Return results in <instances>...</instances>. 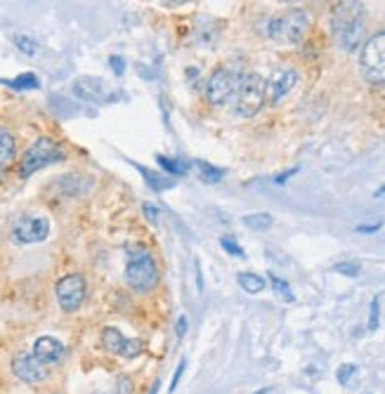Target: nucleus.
Segmentation results:
<instances>
[{
  "instance_id": "f257e3e1",
  "label": "nucleus",
  "mask_w": 385,
  "mask_h": 394,
  "mask_svg": "<svg viewBox=\"0 0 385 394\" xmlns=\"http://www.w3.org/2000/svg\"><path fill=\"white\" fill-rule=\"evenodd\" d=\"M364 3H355V0H343L333 7L331 12V33L333 41L340 50L352 52L359 48V43L364 38Z\"/></svg>"
},
{
  "instance_id": "f03ea898",
  "label": "nucleus",
  "mask_w": 385,
  "mask_h": 394,
  "mask_svg": "<svg viewBox=\"0 0 385 394\" xmlns=\"http://www.w3.org/2000/svg\"><path fill=\"white\" fill-rule=\"evenodd\" d=\"M125 281L132 291L149 293L158 285V265L145 245H132L125 262Z\"/></svg>"
},
{
  "instance_id": "7ed1b4c3",
  "label": "nucleus",
  "mask_w": 385,
  "mask_h": 394,
  "mask_svg": "<svg viewBox=\"0 0 385 394\" xmlns=\"http://www.w3.org/2000/svg\"><path fill=\"white\" fill-rule=\"evenodd\" d=\"M309 31V14L305 10H289V12L279 14L269 21L267 33L272 41L286 43V45H296L307 35Z\"/></svg>"
},
{
  "instance_id": "20e7f679",
  "label": "nucleus",
  "mask_w": 385,
  "mask_h": 394,
  "mask_svg": "<svg viewBox=\"0 0 385 394\" xmlns=\"http://www.w3.org/2000/svg\"><path fill=\"white\" fill-rule=\"evenodd\" d=\"M64 161V149L57 142H52L50 137H38L21 156L19 172L21 177H31L38 170L48 168L52 163H62Z\"/></svg>"
},
{
  "instance_id": "39448f33",
  "label": "nucleus",
  "mask_w": 385,
  "mask_h": 394,
  "mask_svg": "<svg viewBox=\"0 0 385 394\" xmlns=\"http://www.w3.org/2000/svg\"><path fill=\"white\" fill-rule=\"evenodd\" d=\"M265 99H267V81L258 74H248L241 78V85L236 90L234 111L241 118H253L265 106Z\"/></svg>"
},
{
  "instance_id": "423d86ee",
  "label": "nucleus",
  "mask_w": 385,
  "mask_h": 394,
  "mask_svg": "<svg viewBox=\"0 0 385 394\" xmlns=\"http://www.w3.org/2000/svg\"><path fill=\"white\" fill-rule=\"evenodd\" d=\"M359 68L369 83L385 85V31L371 35L362 48L359 55Z\"/></svg>"
},
{
  "instance_id": "0eeeda50",
  "label": "nucleus",
  "mask_w": 385,
  "mask_h": 394,
  "mask_svg": "<svg viewBox=\"0 0 385 394\" xmlns=\"http://www.w3.org/2000/svg\"><path fill=\"white\" fill-rule=\"evenodd\" d=\"M241 78H243V76H241L236 68H218V71L211 76V81H208V85H206L208 102L215 104V106L227 104L232 97H236Z\"/></svg>"
},
{
  "instance_id": "6e6552de",
  "label": "nucleus",
  "mask_w": 385,
  "mask_h": 394,
  "mask_svg": "<svg viewBox=\"0 0 385 394\" xmlns=\"http://www.w3.org/2000/svg\"><path fill=\"white\" fill-rule=\"evenodd\" d=\"M57 302L64 312H76L81 309L83 302H85V295H88V283L81 274H66L64 279L57 281Z\"/></svg>"
},
{
  "instance_id": "1a4fd4ad",
  "label": "nucleus",
  "mask_w": 385,
  "mask_h": 394,
  "mask_svg": "<svg viewBox=\"0 0 385 394\" xmlns=\"http://www.w3.org/2000/svg\"><path fill=\"white\" fill-rule=\"evenodd\" d=\"M50 236V220L38 218V215H26L21 218L12 229V238L21 245L28 243H41Z\"/></svg>"
},
{
  "instance_id": "9d476101",
  "label": "nucleus",
  "mask_w": 385,
  "mask_h": 394,
  "mask_svg": "<svg viewBox=\"0 0 385 394\" xmlns=\"http://www.w3.org/2000/svg\"><path fill=\"white\" fill-rule=\"evenodd\" d=\"M12 373L19 378L21 382H28V385H38L48 378V366H43L41 361L36 359L33 354L28 352H19L14 354L12 359Z\"/></svg>"
},
{
  "instance_id": "9b49d317",
  "label": "nucleus",
  "mask_w": 385,
  "mask_h": 394,
  "mask_svg": "<svg viewBox=\"0 0 385 394\" xmlns=\"http://www.w3.org/2000/svg\"><path fill=\"white\" fill-rule=\"evenodd\" d=\"M74 92H76V97L85 99V102H111L116 97V92H111L102 83V78H95V76L78 78L74 83Z\"/></svg>"
},
{
  "instance_id": "f8f14e48",
  "label": "nucleus",
  "mask_w": 385,
  "mask_h": 394,
  "mask_svg": "<svg viewBox=\"0 0 385 394\" xmlns=\"http://www.w3.org/2000/svg\"><path fill=\"white\" fill-rule=\"evenodd\" d=\"M36 359L41 361L43 366H55L59 361L64 359V354H66V347L59 342L57 338L52 335H41V338L33 342V352H31Z\"/></svg>"
},
{
  "instance_id": "ddd939ff",
  "label": "nucleus",
  "mask_w": 385,
  "mask_h": 394,
  "mask_svg": "<svg viewBox=\"0 0 385 394\" xmlns=\"http://www.w3.org/2000/svg\"><path fill=\"white\" fill-rule=\"evenodd\" d=\"M298 83V71L296 68H286V71H279V74L272 78V83L267 85L269 90V102L272 104H279L284 97L289 95L293 85Z\"/></svg>"
},
{
  "instance_id": "4468645a",
  "label": "nucleus",
  "mask_w": 385,
  "mask_h": 394,
  "mask_svg": "<svg viewBox=\"0 0 385 394\" xmlns=\"http://www.w3.org/2000/svg\"><path fill=\"white\" fill-rule=\"evenodd\" d=\"M14 156H17V144H14L12 132L0 125V172L10 168Z\"/></svg>"
},
{
  "instance_id": "2eb2a0df",
  "label": "nucleus",
  "mask_w": 385,
  "mask_h": 394,
  "mask_svg": "<svg viewBox=\"0 0 385 394\" xmlns=\"http://www.w3.org/2000/svg\"><path fill=\"white\" fill-rule=\"evenodd\" d=\"M123 345H125V335L121 333L118 328L109 326V328H104V331H102V347L109 354H118V356H121Z\"/></svg>"
},
{
  "instance_id": "dca6fc26",
  "label": "nucleus",
  "mask_w": 385,
  "mask_h": 394,
  "mask_svg": "<svg viewBox=\"0 0 385 394\" xmlns=\"http://www.w3.org/2000/svg\"><path fill=\"white\" fill-rule=\"evenodd\" d=\"M139 172H142V180L149 184V189H154V191H165V189H172V187H175V180H170V177H165V175H158L154 170L139 168Z\"/></svg>"
},
{
  "instance_id": "f3484780",
  "label": "nucleus",
  "mask_w": 385,
  "mask_h": 394,
  "mask_svg": "<svg viewBox=\"0 0 385 394\" xmlns=\"http://www.w3.org/2000/svg\"><path fill=\"white\" fill-rule=\"evenodd\" d=\"M59 184H62L64 194H71V196H81L85 189H90L92 180H83V177H78V175H66L64 180H59Z\"/></svg>"
},
{
  "instance_id": "a211bd4d",
  "label": "nucleus",
  "mask_w": 385,
  "mask_h": 394,
  "mask_svg": "<svg viewBox=\"0 0 385 394\" xmlns=\"http://www.w3.org/2000/svg\"><path fill=\"white\" fill-rule=\"evenodd\" d=\"M241 222H243L248 229H253V231H267L269 227L274 225V220H272L269 212H253V215H246Z\"/></svg>"
},
{
  "instance_id": "6ab92c4d",
  "label": "nucleus",
  "mask_w": 385,
  "mask_h": 394,
  "mask_svg": "<svg viewBox=\"0 0 385 394\" xmlns=\"http://www.w3.org/2000/svg\"><path fill=\"white\" fill-rule=\"evenodd\" d=\"M196 168H199L201 182H206V184H218V182H222V177H225V170L215 168V165L206 163V161H196Z\"/></svg>"
},
{
  "instance_id": "aec40b11",
  "label": "nucleus",
  "mask_w": 385,
  "mask_h": 394,
  "mask_svg": "<svg viewBox=\"0 0 385 394\" xmlns=\"http://www.w3.org/2000/svg\"><path fill=\"white\" fill-rule=\"evenodd\" d=\"M236 281H239L241 288L246 293H251V295H255V293H260L262 288H265V279L258 276V274H251V272H241L239 276H236Z\"/></svg>"
},
{
  "instance_id": "412c9836",
  "label": "nucleus",
  "mask_w": 385,
  "mask_h": 394,
  "mask_svg": "<svg viewBox=\"0 0 385 394\" xmlns=\"http://www.w3.org/2000/svg\"><path fill=\"white\" fill-rule=\"evenodd\" d=\"M3 83L10 85V88H14V90H36L41 85L33 74H21V76H17V78H12V81H3Z\"/></svg>"
},
{
  "instance_id": "4be33fe9",
  "label": "nucleus",
  "mask_w": 385,
  "mask_h": 394,
  "mask_svg": "<svg viewBox=\"0 0 385 394\" xmlns=\"http://www.w3.org/2000/svg\"><path fill=\"white\" fill-rule=\"evenodd\" d=\"M267 276H269V283H272V288H274V293H279V295H282V298L286 300V302H293V300H296V295L291 293L289 283H286V281H284L282 276H276L274 272H269Z\"/></svg>"
},
{
  "instance_id": "5701e85b",
  "label": "nucleus",
  "mask_w": 385,
  "mask_h": 394,
  "mask_svg": "<svg viewBox=\"0 0 385 394\" xmlns=\"http://www.w3.org/2000/svg\"><path fill=\"white\" fill-rule=\"evenodd\" d=\"M14 45H17V50H19V52H24V55H28V57L38 52V43H36L31 35L17 33V35H14Z\"/></svg>"
},
{
  "instance_id": "b1692460",
  "label": "nucleus",
  "mask_w": 385,
  "mask_h": 394,
  "mask_svg": "<svg viewBox=\"0 0 385 394\" xmlns=\"http://www.w3.org/2000/svg\"><path fill=\"white\" fill-rule=\"evenodd\" d=\"M145 352V342L137 338H125V345H123V352H121V356H125V359H137L139 354Z\"/></svg>"
},
{
  "instance_id": "393cba45",
  "label": "nucleus",
  "mask_w": 385,
  "mask_h": 394,
  "mask_svg": "<svg viewBox=\"0 0 385 394\" xmlns=\"http://www.w3.org/2000/svg\"><path fill=\"white\" fill-rule=\"evenodd\" d=\"M156 161L168 175H182V172H187V163H182V161H172L168 156H156Z\"/></svg>"
},
{
  "instance_id": "a878e982",
  "label": "nucleus",
  "mask_w": 385,
  "mask_h": 394,
  "mask_svg": "<svg viewBox=\"0 0 385 394\" xmlns=\"http://www.w3.org/2000/svg\"><path fill=\"white\" fill-rule=\"evenodd\" d=\"M357 373H359V368L355 366V364H343V366L336 371V378H338V382H340L343 387H347V385L352 382V378H355Z\"/></svg>"
},
{
  "instance_id": "bb28decb",
  "label": "nucleus",
  "mask_w": 385,
  "mask_h": 394,
  "mask_svg": "<svg viewBox=\"0 0 385 394\" xmlns=\"http://www.w3.org/2000/svg\"><path fill=\"white\" fill-rule=\"evenodd\" d=\"M111 394H135V382H132L130 375H118Z\"/></svg>"
},
{
  "instance_id": "cd10ccee",
  "label": "nucleus",
  "mask_w": 385,
  "mask_h": 394,
  "mask_svg": "<svg viewBox=\"0 0 385 394\" xmlns=\"http://www.w3.org/2000/svg\"><path fill=\"white\" fill-rule=\"evenodd\" d=\"M380 324V298H373L369 305V331H376Z\"/></svg>"
},
{
  "instance_id": "c85d7f7f",
  "label": "nucleus",
  "mask_w": 385,
  "mask_h": 394,
  "mask_svg": "<svg viewBox=\"0 0 385 394\" xmlns=\"http://www.w3.org/2000/svg\"><path fill=\"white\" fill-rule=\"evenodd\" d=\"M220 245L229 253V255H234V258H246V253L241 250V245L236 243V241H234L232 236H222V238H220Z\"/></svg>"
},
{
  "instance_id": "c756f323",
  "label": "nucleus",
  "mask_w": 385,
  "mask_h": 394,
  "mask_svg": "<svg viewBox=\"0 0 385 394\" xmlns=\"http://www.w3.org/2000/svg\"><path fill=\"white\" fill-rule=\"evenodd\" d=\"M338 274H345V276H359V265H355V262H338L336 267H333Z\"/></svg>"
},
{
  "instance_id": "7c9ffc66",
  "label": "nucleus",
  "mask_w": 385,
  "mask_h": 394,
  "mask_svg": "<svg viewBox=\"0 0 385 394\" xmlns=\"http://www.w3.org/2000/svg\"><path fill=\"white\" fill-rule=\"evenodd\" d=\"M185 371H187V359H182L178 364V368H175V373H172V380H170V387H168V392H175L178 389V385H180V380H182V375H185Z\"/></svg>"
},
{
  "instance_id": "2f4dec72",
  "label": "nucleus",
  "mask_w": 385,
  "mask_h": 394,
  "mask_svg": "<svg viewBox=\"0 0 385 394\" xmlns=\"http://www.w3.org/2000/svg\"><path fill=\"white\" fill-rule=\"evenodd\" d=\"M109 66H111V71H114L116 76H123L125 74V61L121 59L118 55H111L109 57Z\"/></svg>"
},
{
  "instance_id": "473e14b6",
  "label": "nucleus",
  "mask_w": 385,
  "mask_h": 394,
  "mask_svg": "<svg viewBox=\"0 0 385 394\" xmlns=\"http://www.w3.org/2000/svg\"><path fill=\"white\" fill-rule=\"evenodd\" d=\"M380 227H383V222H373V225H359V227H355V231H357V234H376Z\"/></svg>"
},
{
  "instance_id": "72a5a7b5",
  "label": "nucleus",
  "mask_w": 385,
  "mask_h": 394,
  "mask_svg": "<svg viewBox=\"0 0 385 394\" xmlns=\"http://www.w3.org/2000/svg\"><path fill=\"white\" fill-rule=\"evenodd\" d=\"M298 170H300V165H296V168L286 170V172H282V175H276V177H274V184H284V182H289V180H291L293 175H296Z\"/></svg>"
},
{
  "instance_id": "f704fd0d",
  "label": "nucleus",
  "mask_w": 385,
  "mask_h": 394,
  "mask_svg": "<svg viewBox=\"0 0 385 394\" xmlns=\"http://www.w3.org/2000/svg\"><path fill=\"white\" fill-rule=\"evenodd\" d=\"M142 212H145L152 222H156V220H158V208L154 203H145V205H142Z\"/></svg>"
},
{
  "instance_id": "c9c22d12",
  "label": "nucleus",
  "mask_w": 385,
  "mask_h": 394,
  "mask_svg": "<svg viewBox=\"0 0 385 394\" xmlns=\"http://www.w3.org/2000/svg\"><path fill=\"white\" fill-rule=\"evenodd\" d=\"M175 331H178V338H185V333H187V316L185 314L178 319V328H175Z\"/></svg>"
},
{
  "instance_id": "e433bc0d",
  "label": "nucleus",
  "mask_w": 385,
  "mask_h": 394,
  "mask_svg": "<svg viewBox=\"0 0 385 394\" xmlns=\"http://www.w3.org/2000/svg\"><path fill=\"white\" fill-rule=\"evenodd\" d=\"M196 285H199V293L203 291V274H201V267H199V262H196Z\"/></svg>"
},
{
  "instance_id": "4c0bfd02",
  "label": "nucleus",
  "mask_w": 385,
  "mask_h": 394,
  "mask_svg": "<svg viewBox=\"0 0 385 394\" xmlns=\"http://www.w3.org/2000/svg\"><path fill=\"white\" fill-rule=\"evenodd\" d=\"M158 389H161V380H156L152 385V389H149V394H158Z\"/></svg>"
},
{
  "instance_id": "58836bf2",
  "label": "nucleus",
  "mask_w": 385,
  "mask_h": 394,
  "mask_svg": "<svg viewBox=\"0 0 385 394\" xmlns=\"http://www.w3.org/2000/svg\"><path fill=\"white\" fill-rule=\"evenodd\" d=\"M373 196H376V198L385 196V184H383V187H378V189H376V194H373Z\"/></svg>"
},
{
  "instance_id": "ea45409f",
  "label": "nucleus",
  "mask_w": 385,
  "mask_h": 394,
  "mask_svg": "<svg viewBox=\"0 0 385 394\" xmlns=\"http://www.w3.org/2000/svg\"><path fill=\"white\" fill-rule=\"evenodd\" d=\"M255 394H272V387H262V389H258Z\"/></svg>"
},
{
  "instance_id": "a19ab883",
  "label": "nucleus",
  "mask_w": 385,
  "mask_h": 394,
  "mask_svg": "<svg viewBox=\"0 0 385 394\" xmlns=\"http://www.w3.org/2000/svg\"><path fill=\"white\" fill-rule=\"evenodd\" d=\"M95 394H107V392H95Z\"/></svg>"
}]
</instances>
